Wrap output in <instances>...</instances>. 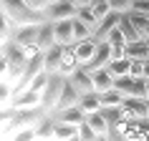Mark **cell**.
<instances>
[{"label": "cell", "instance_id": "cell-35", "mask_svg": "<svg viewBox=\"0 0 149 141\" xmlns=\"http://www.w3.org/2000/svg\"><path fill=\"white\" fill-rule=\"evenodd\" d=\"M73 3H76V5H79V8H84V5H91V3H94V0H73Z\"/></svg>", "mask_w": 149, "mask_h": 141}, {"label": "cell", "instance_id": "cell-11", "mask_svg": "<svg viewBox=\"0 0 149 141\" xmlns=\"http://www.w3.org/2000/svg\"><path fill=\"white\" fill-rule=\"evenodd\" d=\"M114 86H116V76H114L109 68L94 70V91L96 93H106V91H111Z\"/></svg>", "mask_w": 149, "mask_h": 141}, {"label": "cell", "instance_id": "cell-8", "mask_svg": "<svg viewBox=\"0 0 149 141\" xmlns=\"http://www.w3.org/2000/svg\"><path fill=\"white\" fill-rule=\"evenodd\" d=\"M56 124H58V118L48 111L46 116L36 124V141H51V139H56Z\"/></svg>", "mask_w": 149, "mask_h": 141}, {"label": "cell", "instance_id": "cell-38", "mask_svg": "<svg viewBox=\"0 0 149 141\" xmlns=\"http://www.w3.org/2000/svg\"><path fill=\"white\" fill-rule=\"evenodd\" d=\"M147 101H149V98H147ZM147 118H149V111H147Z\"/></svg>", "mask_w": 149, "mask_h": 141}, {"label": "cell", "instance_id": "cell-4", "mask_svg": "<svg viewBox=\"0 0 149 141\" xmlns=\"http://www.w3.org/2000/svg\"><path fill=\"white\" fill-rule=\"evenodd\" d=\"M79 13V5L73 3V0H53L51 5L46 8V20H68V18H76Z\"/></svg>", "mask_w": 149, "mask_h": 141}, {"label": "cell", "instance_id": "cell-13", "mask_svg": "<svg viewBox=\"0 0 149 141\" xmlns=\"http://www.w3.org/2000/svg\"><path fill=\"white\" fill-rule=\"evenodd\" d=\"M53 116L58 118V121H66V124H76V126H79V124H84V121H86V111L76 103V106H68V109L53 111Z\"/></svg>", "mask_w": 149, "mask_h": 141}, {"label": "cell", "instance_id": "cell-21", "mask_svg": "<svg viewBox=\"0 0 149 141\" xmlns=\"http://www.w3.org/2000/svg\"><path fill=\"white\" fill-rule=\"evenodd\" d=\"M126 15H129V20L134 23V28L139 30V35L144 40H147V35H149V15H144V13H139V10H126Z\"/></svg>", "mask_w": 149, "mask_h": 141}, {"label": "cell", "instance_id": "cell-24", "mask_svg": "<svg viewBox=\"0 0 149 141\" xmlns=\"http://www.w3.org/2000/svg\"><path fill=\"white\" fill-rule=\"evenodd\" d=\"M124 98L126 96L119 91L116 86L111 88V91H106V93H101V101H104V106H121L124 103Z\"/></svg>", "mask_w": 149, "mask_h": 141}, {"label": "cell", "instance_id": "cell-7", "mask_svg": "<svg viewBox=\"0 0 149 141\" xmlns=\"http://www.w3.org/2000/svg\"><path fill=\"white\" fill-rule=\"evenodd\" d=\"M38 106H43V93H36L31 88L18 91L13 96V109H38Z\"/></svg>", "mask_w": 149, "mask_h": 141}, {"label": "cell", "instance_id": "cell-22", "mask_svg": "<svg viewBox=\"0 0 149 141\" xmlns=\"http://www.w3.org/2000/svg\"><path fill=\"white\" fill-rule=\"evenodd\" d=\"M79 106L86 113H94V111H101L104 109V101H101V93H96V91H91V93H84L81 96V101H79Z\"/></svg>", "mask_w": 149, "mask_h": 141}, {"label": "cell", "instance_id": "cell-28", "mask_svg": "<svg viewBox=\"0 0 149 141\" xmlns=\"http://www.w3.org/2000/svg\"><path fill=\"white\" fill-rule=\"evenodd\" d=\"M96 139H99V133L91 129V124H86V121L79 124V141H96Z\"/></svg>", "mask_w": 149, "mask_h": 141}, {"label": "cell", "instance_id": "cell-5", "mask_svg": "<svg viewBox=\"0 0 149 141\" xmlns=\"http://www.w3.org/2000/svg\"><path fill=\"white\" fill-rule=\"evenodd\" d=\"M38 30H40V23H31V25H18L13 30V40L20 43V46L31 48V50H40L38 48Z\"/></svg>", "mask_w": 149, "mask_h": 141}, {"label": "cell", "instance_id": "cell-2", "mask_svg": "<svg viewBox=\"0 0 149 141\" xmlns=\"http://www.w3.org/2000/svg\"><path fill=\"white\" fill-rule=\"evenodd\" d=\"M66 78L63 73H51L48 76V83H46V91H43V109L53 113L56 106H58V98H61V91L66 86Z\"/></svg>", "mask_w": 149, "mask_h": 141}, {"label": "cell", "instance_id": "cell-39", "mask_svg": "<svg viewBox=\"0 0 149 141\" xmlns=\"http://www.w3.org/2000/svg\"><path fill=\"white\" fill-rule=\"evenodd\" d=\"M51 3H53V0H51Z\"/></svg>", "mask_w": 149, "mask_h": 141}, {"label": "cell", "instance_id": "cell-10", "mask_svg": "<svg viewBox=\"0 0 149 141\" xmlns=\"http://www.w3.org/2000/svg\"><path fill=\"white\" fill-rule=\"evenodd\" d=\"M96 48H99V40L91 35V38L86 40H79V43H73V50H76V58H79L81 66H88L91 63V58H94Z\"/></svg>", "mask_w": 149, "mask_h": 141}, {"label": "cell", "instance_id": "cell-23", "mask_svg": "<svg viewBox=\"0 0 149 141\" xmlns=\"http://www.w3.org/2000/svg\"><path fill=\"white\" fill-rule=\"evenodd\" d=\"M106 68H109L116 78L119 76H126V73L132 70V58H129V55H124V58H111V63L106 66Z\"/></svg>", "mask_w": 149, "mask_h": 141}, {"label": "cell", "instance_id": "cell-19", "mask_svg": "<svg viewBox=\"0 0 149 141\" xmlns=\"http://www.w3.org/2000/svg\"><path fill=\"white\" fill-rule=\"evenodd\" d=\"M56 141H79V126L58 121L56 124Z\"/></svg>", "mask_w": 149, "mask_h": 141}, {"label": "cell", "instance_id": "cell-1", "mask_svg": "<svg viewBox=\"0 0 149 141\" xmlns=\"http://www.w3.org/2000/svg\"><path fill=\"white\" fill-rule=\"evenodd\" d=\"M0 8L15 23V28L18 25H31V23H43L46 20V13L31 8L25 0H0Z\"/></svg>", "mask_w": 149, "mask_h": 141}, {"label": "cell", "instance_id": "cell-18", "mask_svg": "<svg viewBox=\"0 0 149 141\" xmlns=\"http://www.w3.org/2000/svg\"><path fill=\"white\" fill-rule=\"evenodd\" d=\"M76 68H81L79 58H76V50H73V46H66V48H63V63H61V70H58V73L71 76Z\"/></svg>", "mask_w": 149, "mask_h": 141}, {"label": "cell", "instance_id": "cell-29", "mask_svg": "<svg viewBox=\"0 0 149 141\" xmlns=\"http://www.w3.org/2000/svg\"><path fill=\"white\" fill-rule=\"evenodd\" d=\"M106 40L111 43V48H126V38H124V33L119 30V25L109 33V38H106Z\"/></svg>", "mask_w": 149, "mask_h": 141}, {"label": "cell", "instance_id": "cell-31", "mask_svg": "<svg viewBox=\"0 0 149 141\" xmlns=\"http://www.w3.org/2000/svg\"><path fill=\"white\" fill-rule=\"evenodd\" d=\"M109 3H111V10H119V13H126L134 5V0H109Z\"/></svg>", "mask_w": 149, "mask_h": 141}, {"label": "cell", "instance_id": "cell-16", "mask_svg": "<svg viewBox=\"0 0 149 141\" xmlns=\"http://www.w3.org/2000/svg\"><path fill=\"white\" fill-rule=\"evenodd\" d=\"M63 48H66V46H58V43H56L53 48L43 50V53H46V70H48V73H58V70H61V63H63Z\"/></svg>", "mask_w": 149, "mask_h": 141}, {"label": "cell", "instance_id": "cell-3", "mask_svg": "<svg viewBox=\"0 0 149 141\" xmlns=\"http://www.w3.org/2000/svg\"><path fill=\"white\" fill-rule=\"evenodd\" d=\"M116 88L121 91L124 96H134V98H147V78L141 76H132V73H126V76H119L116 78Z\"/></svg>", "mask_w": 149, "mask_h": 141}, {"label": "cell", "instance_id": "cell-34", "mask_svg": "<svg viewBox=\"0 0 149 141\" xmlns=\"http://www.w3.org/2000/svg\"><path fill=\"white\" fill-rule=\"evenodd\" d=\"M134 10H139V13H144V15H149V0H134Z\"/></svg>", "mask_w": 149, "mask_h": 141}, {"label": "cell", "instance_id": "cell-30", "mask_svg": "<svg viewBox=\"0 0 149 141\" xmlns=\"http://www.w3.org/2000/svg\"><path fill=\"white\" fill-rule=\"evenodd\" d=\"M15 141H36V126H28V129H20V131L13 136Z\"/></svg>", "mask_w": 149, "mask_h": 141}, {"label": "cell", "instance_id": "cell-14", "mask_svg": "<svg viewBox=\"0 0 149 141\" xmlns=\"http://www.w3.org/2000/svg\"><path fill=\"white\" fill-rule=\"evenodd\" d=\"M56 46V23L53 20H43L38 30V48L40 50H48V48Z\"/></svg>", "mask_w": 149, "mask_h": 141}, {"label": "cell", "instance_id": "cell-25", "mask_svg": "<svg viewBox=\"0 0 149 141\" xmlns=\"http://www.w3.org/2000/svg\"><path fill=\"white\" fill-rule=\"evenodd\" d=\"M76 18H79V20H84V23H86L88 28H91V30H94L96 25H99V18L94 15V10H91V5H84V8H79Z\"/></svg>", "mask_w": 149, "mask_h": 141}, {"label": "cell", "instance_id": "cell-9", "mask_svg": "<svg viewBox=\"0 0 149 141\" xmlns=\"http://www.w3.org/2000/svg\"><path fill=\"white\" fill-rule=\"evenodd\" d=\"M119 20H121V13H119V10H111L109 15L101 18L99 25L94 28V38H96V40H106V38H109V33L119 25Z\"/></svg>", "mask_w": 149, "mask_h": 141}, {"label": "cell", "instance_id": "cell-15", "mask_svg": "<svg viewBox=\"0 0 149 141\" xmlns=\"http://www.w3.org/2000/svg\"><path fill=\"white\" fill-rule=\"evenodd\" d=\"M81 101V93H79V88L73 86L68 78H66V86H63L61 91V98H58V106H56V111H61V109H68V106H76V103Z\"/></svg>", "mask_w": 149, "mask_h": 141}, {"label": "cell", "instance_id": "cell-12", "mask_svg": "<svg viewBox=\"0 0 149 141\" xmlns=\"http://www.w3.org/2000/svg\"><path fill=\"white\" fill-rule=\"evenodd\" d=\"M56 43H58V46H73V43H76V35H73V18L56 23Z\"/></svg>", "mask_w": 149, "mask_h": 141}, {"label": "cell", "instance_id": "cell-20", "mask_svg": "<svg viewBox=\"0 0 149 141\" xmlns=\"http://www.w3.org/2000/svg\"><path fill=\"white\" fill-rule=\"evenodd\" d=\"M126 55L134 61H147L149 58V40H134L126 43Z\"/></svg>", "mask_w": 149, "mask_h": 141}, {"label": "cell", "instance_id": "cell-26", "mask_svg": "<svg viewBox=\"0 0 149 141\" xmlns=\"http://www.w3.org/2000/svg\"><path fill=\"white\" fill-rule=\"evenodd\" d=\"M73 35H76V43L79 40H86V38H91L94 35V30L88 28L84 20H79V18H73Z\"/></svg>", "mask_w": 149, "mask_h": 141}, {"label": "cell", "instance_id": "cell-37", "mask_svg": "<svg viewBox=\"0 0 149 141\" xmlns=\"http://www.w3.org/2000/svg\"><path fill=\"white\" fill-rule=\"evenodd\" d=\"M147 98H149V78H147Z\"/></svg>", "mask_w": 149, "mask_h": 141}, {"label": "cell", "instance_id": "cell-33", "mask_svg": "<svg viewBox=\"0 0 149 141\" xmlns=\"http://www.w3.org/2000/svg\"><path fill=\"white\" fill-rule=\"evenodd\" d=\"M31 8H36V10H40V13H46V8L51 5V0H25Z\"/></svg>", "mask_w": 149, "mask_h": 141}, {"label": "cell", "instance_id": "cell-6", "mask_svg": "<svg viewBox=\"0 0 149 141\" xmlns=\"http://www.w3.org/2000/svg\"><path fill=\"white\" fill-rule=\"evenodd\" d=\"M111 58H114V48H111V43L109 40H99V48H96V53H94V58H91V63H88L86 68L94 73V70H99V68H106L111 63Z\"/></svg>", "mask_w": 149, "mask_h": 141}, {"label": "cell", "instance_id": "cell-17", "mask_svg": "<svg viewBox=\"0 0 149 141\" xmlns=\"http://www.w3.org/2000/svg\"><path fill=\"white\" fill-rule=\"evenodd\" d=\"M86 124H91V129L99 133V139H106V133H109V121H106V116H104L101 111L86 113Z\"/></svg>", "mask_w": 149, "mask_h": 141}, {"label": "cell", "instance_id": "cell-32", "mask_svg": "<svg viewBox=\"0 0 149 141\" xmlns=\"http://www.w3.org/2000/svg\"><path fill=\"white\" fill-rule=\"evenodd\" d=\"M132 76H136V78H141L144 76V61H134L132 58V70H129Z\"/></svg>", "mask_w": 149, "mask_h": 141}, {"label": "cell", "instance_id": "cell-36", "mask_svg": "<svg viewBox=\"0 0 149 141\" xmlns=\"http://www.w3.org/2000/svg\"><path fill=\"white\" fill-rule=\"evenodd\" d=\"M144 78H149V58L144 61Z\"/></svg>", "mask_w": 149, "mask_h": 141}, {"label": "cell", "instance_id": "cell-27", "mask_svg": "<svg viewBox=\"0 0 149 141\" xmlns=\"http://www.w3.org/2000/svg\"><path fill=\"white\" fill-rule=\"evenodd\" d=\"M48 76H51L48 70H40L38 76L28 83V88H31V91H36V93H43V91H46V83H48Z\"/></svg>", "mask_w": 149, "mask_h": 141}]
</instances>
